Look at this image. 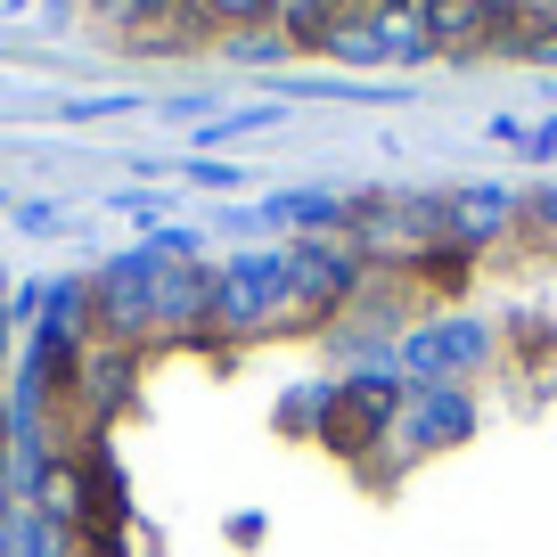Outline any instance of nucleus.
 <instances>
[{
    "label": "nucleus",
    "instance_id": "obj_1",
    "mask_svg": "<svg viewBox=\"0 0 557 557\" xmlns=\"http://www.w3.org/2000/svg\"><path fill=\"white\" fill-rule=\"evenodd\" d=\"M157 58H352V66H557V0H83Z\"/></svg>",
    "mask_w": 557,
    "mask_h": 557
}]
</instances>
